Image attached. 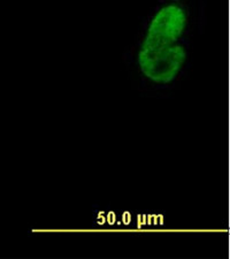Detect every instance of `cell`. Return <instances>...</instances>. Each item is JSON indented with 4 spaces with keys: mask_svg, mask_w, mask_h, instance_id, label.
<instances>
[{
    "mask_svg": "<svg viewBox=\"0 0 230 259\" xmlns=\"http://www.w3.org/2000/svg\"><path fill=\"white\" fill-rule=\"evenodd\" d=\"M205 22V0H157L122 54L132 89L146 98L173 97L189 78Z\"/></svg>",
    "mask_w": 230,
    "mask_h": 259,
    "instance_id": "1",
    "label": "cell"
}]
</instances>
